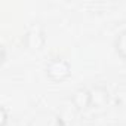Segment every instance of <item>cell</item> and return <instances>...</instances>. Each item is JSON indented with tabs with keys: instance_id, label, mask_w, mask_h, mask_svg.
<instances>
[{
	"instance_id": "cell-2",
	"label": "cell",
	"mask_w": 126,
	"mask_h": 126,
	"mask_svg": "<svg viewBox=\"0 0 126 126\" xmlns=\"http://www.w3.org/2000/svg\"><path fill=\"white\" fill-rule=\"evenodd\" d=\"M73 102L77 108H88L92 104V94L86 89H79L73 96Z\"/></svg>"
},
{
	"instance_id": "cell-3",
	"label": "cell",
	"mask_w": 126,
	"mask_h": 126,
	"mask_svg": "<svg viewBox=\"0 0 126 126\" xmlns=\"http://www.w3.org/2000/svg\"><path fill=\"white\" fill-rule=\"evenodd\" d=\"M116 50L122 58H126V30L122 31L116 39Z\"/></svg>"
},
{
	"instance_id": "cell-1",
	"label": "cell",
	"mask_w": 126,
	"mask_h": 126,
	"mask_svg": "<svg viewBox=\"0 0 126 126\" xmlns=\"http://www.w3.org/2000/svg\"><path fill=\"white\" fill-rule=\"evenodd\" d=\"M46 73L52 80L61 82L70 76V64L65 59H61V58L52 59L46 67Z\"/></svg>"
}]
</instances>
